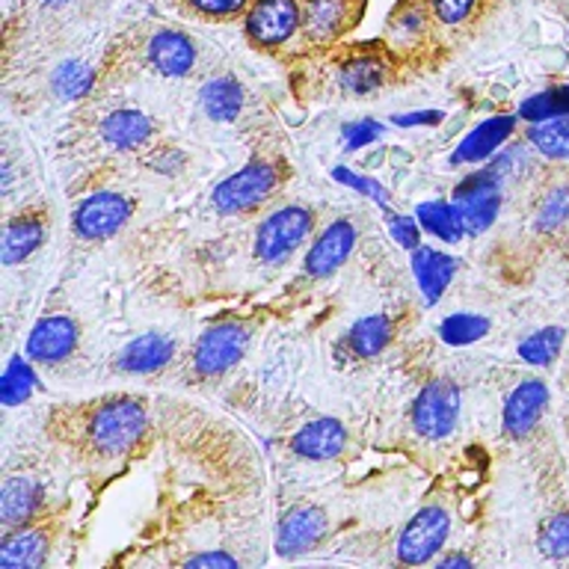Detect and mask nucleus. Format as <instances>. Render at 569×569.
Returning a JSON list of instances; mask_svg holds the SVG:
<instances>
[{
  "mask_svg": "<svg viewBox=\"0 0 569 569\" xmlns=\"http://www.w3.org/2000/svg\"><path fill=\"white\" fill-rule=\"evenodd\" d=\"M146 430H149V409L133 395L98 400L83 412V445L101 460H113L137 448Z\"/></svg>",
  "mask_w": 569,
  "mask_h": 569,
  "instance_id": "nucleus-1",
  "label": "nucleus"
},
{
  "mask_svg": "<svg viewBox=\"0 0 569 569\" xmlns=\"http://www.w3.org/2000/svg\"><path fill=\"white\" fill-rule=\"evenodd\" d=\"M315 229V211L302 204L279 208L258 226L256 256L264 264H282L284 258L293 256V249L302 247Z\"/></svg>",
  "mask_w": 569,
  "mask_h": 569,
  "instance_id": "nucleus-2",
  "label": "nucleus"
},
{
  "mask_svg": "<svg viewBox=\"0 0 569 569\" xmlns=\"http://www.w3.org/2000/svg\"><path fill=\"white\" fill-rule=\"evenodd\" d=\"M279 187V169L267 160H252L234 176L213 187L211 202L220 213H243L267 202Z\"/></svg>",
  "mask_w": 569,
  "mask_h": 569,
  "instance_id": "nucleus-3",
  "label": "nucleus"
},
{
  "mask_svg": "<svg viewBox=\"0 0 569 569\" xmlns=\"http://www.w3.org/2000/svg\"><path fill=\"white\" fill-rule=\"evenodd\" d=\"M460 386L448 377H439L418 391L416 403H412V427L425 439H445L453 433V427L460 421Z\"/></svg>",
  "mask_w": 569,
  "mask_h": 569,
  "instance_id": "nucleus-4",
  "label": "nucleus"
},
{
  "mask_svg": "<svg viewBox=\"0 0 569 569\" xmlns=\"http://www.w3.org/2000/svg\"><path fill=\"white\" fill-rule=\"evenodd\" d=\"M451 533V516L439 505L421 507L398 537V558L409 567H421L442 551L445 540Z\"/></svg>",
  "mask_w": 569,
  "mask_h": 569,
  "instance_id": "nucleus-5",
  "label": "nucleus"
},
{
  "mask_svg": "<svg viewBox=\"0 0 569 569\" xmlns=\"http://www.w3.org/2000/svg\"><path fill=\"white\" fill-rule=\"evenodd\" d=\"M249 329L238 320H226L217 327L204 329L193 347V371L199 377H220L240 362L247 353Z\"/></svg>",
  "mask_w": 569,
  "mask_h": 569,
  "instance_id": "nucleus-6",
  "label": "nucleus"
},
{
  "mask_svg": "<svg viewBox=\"0 0 569 569\" xmlns=\"http://www.w3.org/2000/svg\"><path fill=\"white\" fill-rule=\"evenodd\" d=\"M453 204L460 211L466 234L487 231L496 222L498 208H501V178L492 169H480L457 187Z\"/></svg>",
  "mask_w": 569,
  "mask_h": 569,
  "instance_id": "nucleus-7",
  "label": "nucleus"
},
{
  "mask_svg": "<svg viewBox=\"0 0 569 569\" xmlns=\"http://www.w3.org/2000/svg\"><path fill=\"white\" fill-rule=\"evenodd\" d=\"M302 27L297 0H256L247 16V36L258 48H279Z\"/></svg>",
  "mask_w": 569,
  "mask_h": 569,
  "instance_id": "nucleus-8",
  "label": "nucleus"
},
{
  "mask_svg": "<svg viewBox=\"0 0 569 569\" xmlns=\"http://www.w3.org/2000/svg\"><path fill=\"white\" fill-rule=\"evenodd\" d=\"M133 202L124 193H92L74 211V231L83 240H107L131 220Z\"/></svg>",
  "mask_w": 569,
  "mask_h": 569,
  "instance_id": "nucleus-9",
  "label": "nucleus"
},
{
  "mask_svg": "<svg viewBox=\"0 0 569 569\" xmlns=\"http://www.w3.org/2000/svg\"><path fill=\"white\" fill-rule=\"evenodd\" d=\"M80 341V327L66 315H51L42 318L30 329L27 336V359L39 365H57L66 362Z\"/></svg>",
  "mask_w": 569,
  "mask_h": 569,
  "instance_id": "nucleus-10",
  "label": "nucleus"
},
{
  "mask_svg": "<svg viewBox=\"0 0 569 569\" xmlns=\"http://www.w3.org/2000/svg\"><path fill=\"white\" fill-rule=\"evenodd\" d=\"M327 533V513L315 505H297L284 510L279 519V531H276V551L284 558L302 555V551L315 549Z\"/></svg>",
  "mask_w": 569,
  "mask_h": 569,
  "instance_id": "nucleus-11",
  "label": "nucleus"
},
{
  "mask_svg": "<svg viewBox=\"0 0 569 569\" xmlns=\"http://www.w3.org/2000/svg\"><path fill=\"white\" fill-rule=\"evenodd\" d=\"M356 226L350 220H336L329 222L327 229L320 231V238L311 243L309 256H306V273L315 276V279H327L345 267V261L350 258L356 247Z\"/></svg>",
  "mask_w": 569,
  "mask_h": 569,
  "instance_id": "nucleus-12",
  "label": "nucleus"
},
{
  "mask_svg": "<svg viewBox=\"0 0 569 569\" xmlns=\"http://www.w3.org/2000/svg\"><path fill=\"white\" fill-rule=\"evenodd\" d=\"M546 407H549V386L537 377L522 380L505 400V433L525 439L540 425Z\"/></svg>",
  "mask_w": 569,
  "mask_h": 569,
  "instance_id": "nucleus-13",
  "label": "nucleus"
},
{
  "mask_svg": "<svg viewBox=\"0 0 569 569\" xmlns=\"http://www.w3.org/2000/svg\"><path fill=\"white\" fill-rule=\"evenodd\" d=\"M347 427L338 418H315L291 436V451L306 460H332L345 451Z\"/></svg>",
  "mask_w": 569,
  "mask_h": 569,
  "instance_id": "nucleus-14",
  "label": "nucleus"
},
{
  "mask_svg": "<svg viewBox=\"0 0 569 569\" xmlns=\"http://www.w3.org/2000/svg\"><path fill=\"white\" fill-rule=\"evenodd\" d=\"M516 128L513 116H492L487 122H480L475 131H469L462 137V142L457 146V151L451 154L453 167H460V163H480L483 158H489L492 151H498L510 140V133Z\"/></svg>",
  "mask_w": 569,
  "mask_h": 569,
  "instance_id": "nucleus-15",
  "label": "nucleus"
},
{
  "mask_svg": "<svg viewBox=\"0 0 569 569\" xmlns=\"http://www.w3.org/2000/svg\"><path fill=\"white\" fill-rule=\"evenodd\" d=\"M48 558V531L39 525H21L7 531L0 542V567L3 569H36Z\"/></svg>",
  "mask_w": 569,
  "mask_h": 569,
  "instance_id": "nucleus-16",
  "label": "nucleus"
},
{
  "mask_svg": "<svg viewBox=\"0 0 569 569\" xmlns=\"http://www.w3.org/2000/svg\"><path fill=\"white\" fill-rule=\"evenodd\" d=\"M42 505V487L27 475H12L3 480L0 489V522L7 531L21 528L33 519V513Z\"/></svg>",
  "mask_w": 569,
  "mask_h": 569,
  "instance_id": "nucleus-17",
  "label": "nucleus"
},
{
  "mask_svg": "<svg viewBox=\"0 0 569 569\" xmlns=\"http://www.w3.org/2000/svg\"><path fill=\"white\" fill-rule=\"evenodd\" d=\"M149 62L163 78H184L196 66V48L184 33L176 30H160L151 36Z\"/></svg>",
  "mask_w": 569,
  "mask_h": 569,
  "instance_id": "nucleus-18",
  "label": "nucleus"
},
{
  "mask_svg": "<svg viewBox=\"0 0 569 569\" xmlns=\"http://www.w3.org/2000/svg\"><path fill=\"white\" fill-rule=\"evenodd\" d=\"M172 353H176L172 338L163 336V332H146V336L133 338L131 345H124L116 365L124 373H151L160 371L172 359Z\"/></svg>",
  "mask_w": 569,
  "mask_h": 569,
  "instance_id": "nucleus-19",
  "label": "nucleus"
},
{
  "mask_svg": "<svg viewBox=\"0 0 569 569\" xmlns=\"http://www.w3.org/2000/svg\"><path fill=\"white\" fill-rule=\"evenodd\" d=\"M353 18V0H309L302 9V30L311 42H332Z\"/></svg>",
  "mask_w": 569,
  "mask_h": 569,
  "instance_id": "nucleus-20",
  "label": "nucleus"
},
{
  "mask_svg": "<svg viewBox=\"0 0 569 569\" xmlns=\"http://www.w3.org/2000/svg\"><path fill=\"white\" fill-rule=\"evenodd\" d=\"M412 273H416V282L425 293V300L439 302V297H442L445 288L451 284L453 273H457V258L445 256L439 249L418 247L412 249Z\"/></svg>",
  "mask_w": 569,
  "mask_h": 569,
  "instance_id": "nucleus-21",
  "label": "nucleus"
},
{
  "mask_svg": "<svg viewBox=\"0 0 569 569\" xmlns=\"http://www.w3.org/2000/svg\"><path fill=\"white\" fill-rule=\"evenodd\" d=\"M44 240V220L39 213H18L7 222L3 231V264H21Z\"/></svg>",
  "mask_w": 569,
  "mask_h": 569,
  "instance_id": "nucleus-22",
  "label": "nucleus"
},
{
  "mask_svg": "<svg viewBox=\"0 0 569 569\" xmlns=\"http://www.w3.org/2000/svg\"><path fill=\"white\" fill-rule=\"evenodd\" d=\"M151 133H154V124L140 110H116V113H110L101 122V137H104V142L119 151L140 149L142 142H149Z\"/></svg>",
  "mask_w": 569,
  "mask_h": 569,
  "instance_id": "nucleus-23",
  "label": "nucleus"
},
{
  "mask_svg": "<svg viewBox=\"0 0 569 569\" xmlns=\"http://www.w3.org/2000/svg\"><path fill=\"white\" fill-rule=\"evenodd\" d=\"M199 101L213 122H234L243 110V87L234 78H213L199 89Z\"/></svg>",
  "mask_w": 569,
  "mask_h": 569,
  "instance_id": "nucleus-24",
  "label": "nucleus"
},
{
  "mask_svg": "<svg viewBox=\"0 0 569 569\" xmlns=\"http://www.w3.org/2000/svg\"><path fill=\"white\" fill-rule=\"evenodd\" d=\"M391 341V320L386 315H368V318L356 320L350 332H347V347L350 353L359 359H373L386 350Z\"/></svg>",
  "mask_w": 569,
  "mask_h": 569,
  "instance_id": "nucleus-25",
  "label": "nucleus"
},
{
  "mask_svg": "<svg viewBox=\"0 0 569 569\" xmlns=\"http://www.w3.org/2000/svg\"><path fill=\"white\" fill-rule=\"evenodd\" d=\"M416 220L421 222L427 234H433L445 243H457L466 234L462 217L453 202H421L416 208Z\"/></svg>",
  "mask_w": 569,
  "mask_h": 569,
  "instance_id": "nucleus-26",
  "label": "nucleus"
},
{
  "mask_svg": "<svg viewBox=\"0 0 569 569\" xmlns=\"http://www.w3.org/2000/svg\"><path fill=\"white\" fill-rule=\"evenodd\" d=\"M389 78V66L373 57V53H362V57H353L341 69V89L350 92V96H368L373 89H380Z\"/></svg>",
  "mask_w": 569,
  "mask_h": 569,
  "instance_id": "nucleus-27",
  "label": "nucleus"
},
{
  "mask_svg": "<svg viewBox=\"0 0 569 569\" xmlns=\"http://www.w3.org/2000/svg\"><path fill=\"white\" fill-rule=\"evenodd\" d=\"M528 142L540 151L542 158L569 160V116L533 122L528 131Z\"/></svg>",
  "mask_w": 569,
  "mask_h": 569,
  "instance_id": "nucleus-28",
  "label": "nucleus"
},
{
  "mask_svg": "<svg viewBox=\"0 0 569 569\" xmlns=\"http://www.w3.org/2000/svg\"><path fill=\"white\" fill-rule=\"evenodd\" d=\"M492 329L489 318L483 315H469V311H460V315H451L439 323V338L445 345L451 347H466L475 345L480 338H487V332Z\"/></svg>",
  "mask_w": 569,
  "mask_h": 569,
  "instance_id": "nucleus-29",
  "label": "nucleus"
},
{
  "mask_svg": "<svg viewBox=\"0 0 569 569\" xmlns=\"http://www.w3.org/2000/svg\"><path fill=\"white\" fill-rule=\"evenodd\" d=\"M558 116H569V83L567 87L546 89L537 92L519 107V119L525 122H546V119H558Z\"/></svg>",
  "mask_w": 569,
  "mask_h": 569,
  "instance_id": "nucleus-30",
  "label": "nucleus"
},
{
  "mask_svg": "<svg viewBox=\"0 0 569 569\" xmlns=\"http://www.w3.org/2000/svg\"><path fill=\"white\" fill-rule=\"evenodd\" d=\"M36 389V373L30 368L27 359L21 356H12L7 365V371H3V380H0V395H3V407H18V403H24L30 400Z\"/></svg>",
  "mask_w": 569,
  "mask_h": 569,
  "instance_id": "nucleus-31",
  "label": "nucleus"
},
{
  "mask_svg": "<svg viewBox=\"0 0 569 569\" xmlns=\"http://www.w3.org/2000/svg\"><path fill=\"white\" fill-rule=\"evenodd\" d=\"M563 347V327H542L519 345V359L528 365H551Z\"/></svg>",
  "mask_w": 569,
  "mask_h": 569,
  "instance_id": "nucleus-32",
  "label": "nucleus"
},
{
  "mask_svg": "<svg viewBox=\"0 0 569 569\" xmlns=\"http://www.w3.org/2000/svg\"><path fill=\"white\" fill-rule=\"evenodd\" d=\"M537 546H540V551L546 555V558H555V560L569 558V510L567 513L551 516L549 522L542 525Z\"/></svg>",
  "mask_w": 569,
  "mask_h": 569,
  "instance_id": "nucleus-33",
  "label": "nucleus"
},
{
  "mask_svg": "<svg viewBox=\"0 0 569 569\" xmlns=\"http://www.w3.org/2000/svg\"><path fill=\"white\" fill-rule=\"evenodd\" d=\"M89 83H92V71L83 62H62L60 69L53 71V89L60 98L87 96Z\"/></svg>",
  "mask_w": 569,
  "mask_h": 569,
  "instance_id": "nucleus-34",
  "label": "nucleus"
},
{
  "mask_svg": "<svg viewBox=\"0 0 569 569\" xmlns=\"http://www.w3.org/2000/svg\"><path fill=\"white\" fill-rule=\"evenodd\" d=\"M569 220V187H555L537 211V229L551 231Z\"/></svg>",
  "mask_w": 569,
  "mask_h": 569,
  "instance_id": "nucleus-35",
  "label": "nucleus"
},
{
  "mask_svg": "<svg viewBox=\"0 0 569 569\" xmlns=\"http://www.w3.org/2000/svg\"><path fill=\"white\" fill-rule=\"evenodd\" d=\"M332 178H336L338 184H347L350 190H356V193L368 196V199L380 204V208H389V193H386V187H382L380 181H373V178H365V176H356L353 169H347V167L332 169Z\"/></svg>",
  "mask_w": 569,
  "mask_h": 569,
  "instance_id": "nucleus-36",
  "label": "nucleus"
},
{
  "mask_svg": "<svg viewBox=\"0 0 569 569\" xmlns=\"http://www.w3.org/2000/svg\"><path fill=\"white\" fill-rule=\"evenodd\" d=\"M382 137V124L373 122V119H356V122L345 124L341 128V140H345V149L356 151L365 149V146H371Z\"/></svg>",
  "mask_w": 569,
  "mask_h": 569,
  "instance_id": "nucleus-37",
  "label": "nucleus"
},
{
  "mask_svg": "<svg viewBox=\"0 0 569 569\" xmlns=\"http://www.w3.org/2000/svg\"><path fill=\"white\" fill-rule=\"evenodd\" d=\"M430 9L439 18V24L457 27L469 21L471 12L478 9V0H430Z\"/></svg>",
  "mask_w": 569,
  "mask_h": 569,
  "instance_id": "nucleus-38",
  "label": "nucleus"
},
{
  "mask_svg": "<svg viewBox=\"0 0 569 569\" xmlns=\"http://www.w3.org/2000/svg\"><path fill=\"white\" fill-rule=\"evenodd\" d=\"M421 222L412 220V217H389V229H391V238L398 240L403 249H418L421 247V229H418Z\"/></svg>",
  "mask_w": 569,
  "mask_h": 569,
  "instance_id": "nucleus-39",
  "label": "nucleus"
},
{
  "mask_svg": "<svg viewBox=\"0 0 569 569\" xmlns=\"http://www.w3.org/2000/svg\"><path fill=\"white\" fill-rule=\"evenodd\" d=\"M249 0H190V7L196 12H202V16H211V18H229V16H238L240 9L247 7Z\"/></svg>",
  "mask_w": 569,
  "mask_h": 569,
  "instance_id": "nucleus-40",
  "label": "nucleus"
},
{
  "mask_svg": "<svg viewBox=\"0 0 569 569\" xmlns=\"http://www.w3.org/2000/svg\"><path fill=\"white\" fill-rule=\"evenodd\" d=\"M187 569H199V567H220V569H234L238 560L226 555V551H204V555H196V558H187Z\"/></svg>",
  "mask_w": 569,
  "mask_h": 569,
  "instance_id": "nucleus-41",
  "label": "nucleus"
},
{
  "mask_svg": "<svg viewBox=\"0 0 569 569\" xmlns=\"http://www.w3.org/2000/svg\"><path fill=\"white\" fill-rule=\"evenodd\" d=\"M395 124L400 128H416V124H439L445 119L442 110H416V113H400V116H391Z\"/></svg>",
  "mask_w": 569,
  "mask_h": 569,
  "instance_id": "nucleus-42",
  "label": "nucleus"
},
{
  "mask_svg": "<svg viewBox=\"0 0 569 569\" xmlns=\"http://www.w3.org/2000/svg\"><path fill=\"white\" fill-rule=\"evenodd\" d=\"M439 567L442 569H451V567H475V563H471V558H462V555H451V558H442L439 560Z\"/></svg>",
  "mask_w": 569,
  "mask_h": 569,
  "instance_id": "nucleus-43",
  "label": "nucleus"
},
{
  "mask_svg": "<svg viewBox=\"0 0 569 569\" xmlns=\"http://www.w3.org/2000/svg\"><path fill=\"white\" fill-rule=\"evenodd\" d=\"M44 7H51V9H57V7H66V3H71V0H42Z\"/></svg>",
  "mask_w": 569,
  "mask_h": 569,
  "instance_id": "nucleus-44",
  "label": "nucleus"
}]
</instances>
